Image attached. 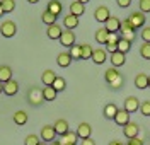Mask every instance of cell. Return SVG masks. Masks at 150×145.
Returning <instances> with one entry per match:
<instances>
[{
  "mask_svg": "<svg viewBox=\"0 0 150 145\" xmlns=\"http://www.w3.org/2000/svg\"><path fill=\"white\" fill-rule=\"evenodd\" d=\"M104 80H106V84L111 87L112 91H118V89H121L125 86V77H123V74L118 72V68H108L106 72H104Z\"/></svg>",
  "mask_w": 150,
  "mask_h": 145,
  "instance_id": "6da1fadb",
  "label": "cell"
},
{
  "mask_svg": "<svg viewBox=\"0 0 150 145\" xmlns=\"http://www.w3.org/2000/svg\"><path fill=\"white\" fill-rule=\"evenodd\" d=\"M28 103L31 106H39L41 103H45L43 89H39V87H31L28 91Z\"/></svg>",
  "mask_w": 150,
  "mask_h": 145,
  "instance_id": "7a4b0ae2",
  "label": "cell"
},
{
  "mask_svg": "<svg viewBox=\"0 0 150 145\" xmlns=\"http://www.w3.org/2000/svg\"><path fill=\"white\" fill-rule=\"evenodd\" d=\"M126 21L130 22L131 28L137 31V29H142L143 26H145V22H147V17H145V14H143V12H140V10H138V12H131L130 16H128V19H126Z\"/></svg>",
  "mask_w": 150,
  "mask_h": 145,
  "instance_id": "3957f363",
  "label": "cell"
},
{
  "mask_svg": "<svg viewBox=\"0 0 150 145\" xmlns=\"http://www.w3.org/2000/svg\"><path fill=\"white\" fill-rule=\"evenodd\" d=\"M0 34L4 36V38H14L16 34H17V26H16V22L14 21H4L2 24H0Z\"/></svg>",
  "mask_w": 150,
  "mask_h": 145,
  "instance_id": "277c9868",
  "label": "cell"
},
{
  "mask_svg": "<svg viewBox=\"0 0 150 145\" xmlns=\"http://www.w3.org/2000/svg\"><path fill=\"white\" fill-rule=\"evenodd\" d=\"M120 38H125L128 39V41H133V39L137 38V31L130 26V22L125 19L121 21V28H120Z\"/></svg>",
  "mask_w": 150,
  "mask_h": 145,
  "instance_id": "5b68a950",
  "label": "cell"
},
{
  "mask_svg": "<svg viewBox=\"0 0 150 145\" xmlns=\"http://www.w3.org/2000/svg\"><path fill=\"white\" fill-rule=\"evenodd\" d=\"M60 45L62 46H65V48H72L75 45V33H72L70 29H63V33H62V36H60Z\"/></svg>",
  "mask_w": 150,
  "mask_h": 145,
  "instance_id": "8992f818",
  "label": "cell"
},
{
  "mask_svg": "<svg viewBox=\"0 0 150 145\" xmlns=\"http://www.w3.org/2000/svg\"><path fill=\"white\" fill-rule=\"evenodd\" d=\"M138 133H140V125L135 123V121H130V123H126V125L123 126V135L126 137L128 140L138 137Z\"/></svg>",
  "mask_w": 150,
  "mask_h": 145,
  "instance_id": "52a82bcc",
  "label": "cell"
},
{
  "mask_svg": "<svg viewBox=\"0 0 150 145\" xmlns=\"http://www.w3.org/2000/svg\"><path fill=\"white\" fill-rule=\"evenodd\" d=\"M111 17V14H109V7H106V5H99L97 9L94 10V19L97 21V22H101V24H106V21Z\"/></svg>",
  "mask_w": 150,
  "mask_h": 145,
  "instance_id": "ba28073f",
  "label": "cell"
},
{
  "mask_svg": "<svg viewBox=\"0 0 150 145\" xmlns=\"http://www.w3.org/2000/svg\"><path fill=\"white\" fill-rule=\"evenodd\" d=\"M140 99H137L135 96H128L125 99V108L123 109H126L128 113H135V111H138L140 109Z\"/></svg>",
  "mask_w": 150,
  "mask_h": 145,
  "instance_id": "9c48e42d",
  "label": "cell"
},
{
  "mask_svg": "<svg viewBox=\"0 0 150 145\" xmlns=\"http://www.w3.org/2000/svg\"><path fill=\"white\" fill-rule=\"evenodd\" d=\"M112 121L116 123L118 126H125L126 123H130V113L126 111V109H118V113H116V116L112 118Z\"/></svg>",
  "mask_w": 150,
  "mask_h": 145,
  "instance_id": "30bf717a",
  "label": "cell"
},
{
  "mask_svg": "<svg viewBox=\"0 0 150 145\" xmlns=\"http://www.w3.org/2000/svg\"><path fill=\"white\" fill-rule=\"evenodd\" d=\"M104 28L108 29V33H120V28H121V19H120V17H114V16H111L109 19L106 21Z\"/></svg>",
  "mask_w": 150,
  "mask_h": 145,
  "instance_id": "8fae6325",
  "label": "cell"
},
{
  "mask_svg": "<svg viewBox=\"0 0 150 145\" xmlns=\"http://www.w3.org/2000/svg\"><path fill=\"white\" fill-rule=\"evenodd\" d=\"M109 62L112 63V67L118 68V67H123L125 63H126V55L121 53V51H114L109 55Z\"/></svg>",
  "mask_w": 150,
  "mask_h": 145,
  "instance_id": "7c38bea8",
  "label": "cell"
},
{
  "mask_svg": "<svg viewBox=\"0 0 150 145\" xmlns=\"http://www.w3.org/2000/svg\"><path fill=\"white\" fill-rule=\"evenodd\" d=\"M56 137V132H55V126L53 125H45L41 128V140L45 142H53Z\"/></svg>",
  "mask_w": 150,
  "mask_h": 145,
  "instance_id": "4fadbf2b",
  "label": "cell"
},
{
  "mask_svg": "<svg viewBox=\"0 0 150 145\" xmlns=\"http://www.w3.org/2000/svg\"><path fill=\"white\" fill-rule=\"evenodd\" d=\"M75 133H77V137H79V140L91 138V135H92V128H91V125H89V123H80Z\"/></svg>",
  "mask_w": 150,
  "mask_h": 145,
  "instance_id": "5bb4252c",
  "label": "cell"
},
{
  "mask_svg": "<svg viewBox=\"0 0 150 145\" xmlns=\"http://www.w3.org/2000/svg\"><path fill=\"white\" fill-rule=\"evenodd\" d=\"M91 60H92L96 65H103L104 62L108 60V51H106V50H103V48H96Z\"/></svg>",
  "mask_w": 150,
  "mask_h": 145,
  "instance_id": "9a60e30c",
  "label": "cell"
},
{
  "mask_svg": "<svg viewBox=\"0 0 150 145\" xmlns=\"http://www.w3.org/2000/svg\"><path fill=\"white\" fill-rule=\"evenodd\" d=\"M17 92H19V84L14 79H10V80H7L4 84V94L5 96H16Z\"/></svg>",
  "mask_w": 150,
  "mask_h": 145,
  "instance_id": "2e32d148",
  "label": "cell"
},
{
  "mask_svg": "<svg viewBox=\"0 0 150 145\" xmlns=\"http://www.w3.org/2000/svg\"><path fill=\"white\" fill-rule=\"evenodd\" d=\"M62 33H63V28L60 24H56V22L51 24V26H48V29H46V34L50 39H60Z\"/></svg>",
  "mask_w": 150,
  "mask_h": 145,
  "instance_id": "e0dca14e",
  "label": "cell"
},
{
  "mask_svg": "<svg viewBox=\"0 0 150 145\" xmlns=\"http://www.w3.org/2000/svg\"><path fill=\"white\" fill-rule=\"evenodd\" d=\"M56 77H58V75H56L55 72L48 68V70H45V72L41 74V82H43V86H50V87H51L53 84H55Z\"/></svg>",
  "mask_w": 150,
  "mask_h": 145,
  "instance_id": "ac0fdd59",
  "label": "cell"
},
{
  "mask_svg": "<svg viewBox=\"0 0 150 145\" xmlns=\"http://www.w3.org/2000/svg\"><path fill=\"white\" fill-rule=\"evenodd\" d=\"M74 60H72V57H70V53L68 51H62L58 57H56V63H58V67L62 68H67L70 67V63H72Z\"/></svg>",
  "mask_w": 150,
  "mask_h": 145,
  "instance_id": "d6986e66",
  "label": "cell"
},
{
  "mask_svg": "<svg viewBox=\"0 0 150 145\" xmlns=\"http://www.w3.org/2000/svg\"><path fill=\"white\" fill-rule=\"evenodd\" d=\"M77 26H79V17H77V16H74V14H67L65 17H63V28L65 29L74 31Z\"/></svg>",
  "mask_w": 150,
  "mask_h": 145,
  "instance_id": "ffe728a7",
  "label": "cell"
},
{
  "mask_svg": "<svg viewBox=\"0 0 150 145\" xmlns=\"http://www.w3.org/2000/svg\"><path fill=\"white\" fill-rule=\"evenodd\" d=\"M55 132H56V135H65L67 132H68V128H70V126H68V121H67V120H63V118H60V120H56L55 121Z\"/></svg>",
  "mask_w": 150,
  "mask_h": 145,
  "instance_id": "44dd1931",
  "label": "cell"
},
{
  "mask_svg": "<svg viewBox=\"0 0 150 145\" xmlns=\"http://www.w3.org/2000/svg\"><path fill=\"white\" fill-rule=\"evenodd\" d=\"M46 10H50L51 14H55L56 17H58V16L63 12V5H62V2H60V0H50V2H48Z\"/></svg>",
  "mask_w": 150,
  "mask_h": 145,
  "instance_id": "7402d4cb",
  "label": "cell"
},
{
  "mask_svg": "<svg viewBox=\"0 0 150 145\" xmlns=\"http://www.w3.org/2000/svg\"><path fill=\"white\" fill-rule=\"evenodd\" d=\"M63 145H77V142H79V137H77V133L75 132H67L65 135H62V140H60Z\"/></svg>",
  "mask_w": 150,
  "mask_h": 145,
  "instance_id": "603a6c76",
  "label": "cell"
},
{
  "mask_svg": "<svg viewBox=\"0 0 150 145\" xmlns=\"http://www.w3.org/2000/svg\"><path fill=\"white\" fill-rule=\"evenodd\" d=\"M135 87L137 89H147L149 87V75L147 74H137V77H135Z\"/></svg>",
  "mask_w": 150,
  "mask_h": 145,
  "instance_id": "cb8c5ba5",
  "label": "cell"
},
{
  "mask_svg": "<svg viewBox=\"0 0 150 145\" xmlns=\"http://www.w3.org/2000/svg\"><path fill=\"white\" fill-rule=\"evenodd\" d=\"M84 12H85V5L84 4H80L79 0H75V2L70 4V14H74V16H77V17H80Z\"/></svg>",
  "mask_w": 150,
  "mask_h": 145,
  "instance_id": "d4e9b609",
  "label": "cell"
},
{
  "mask_svg": "<svg viewBox=\"0 0 150 145\" xmlns=\"http://www.w3.org/2000/svg\"><path fill=\"white\" fill-rule=\"evenodd\" d=\"M108 36H109V33H108L106 28H99L96 31V34H94V38H96V41H97L99 45H106V43H108Z\"/></svg>",
  "mask_w": 150,
  "mask_h": 145,
  "instance_id": "484cf974",
  "label": "cell"
},
{
  "mask_svg": "<svg viewBox=\"0 0 150 145\" xmlns=\"http://www.w3.org/2000/svg\"><path fill=\"white\" fill-rule=\"evenodd\" d=\"M116 113H118V108H116V104H112V103H109V104H106L103 109V115L106 120H112L114 116H116Z\"/></svg>",
  "mask_w": 150,
  "mask_h": 145,
  "instance_id": "4316f807",
  "label": "cell"
},
{
  "mask_svg": "<svg viewBox=\"0 0 150 145\" xmlns=\"http://www.w3.org/2000/svg\"><path fill=\"white\" fill-rule=\"evenodd\" d=\"M10 79H12V68L9 65H0V82L5 84Z\"/></svg>",
  "mask_w": 150,
  "mask_h": 145,
  "instance_id": "83f0119b",
  "label": "cell"
},
{
  "mask_svg": "<svg viewBox=\"0 0 150 145\" xmlns=\"http://www.w3.org/2000/svg\"><path fill=\"white\" fill-rule=\"evenodd\" d=\"M28 120H29V116L26 111H16L14 113V123L19 126H24L26 123H28Z\"/></svg>",
  "mask_w": 150,
  "mask_h": 145,
  "instance_id": "f1b7e54d",
  "label": "cell"
},
{
  "mask_svg": "<svg viewBox=\"0 0 150 145\" xmlns=\"http://www.w3.org/2000/svg\"><path fill=\"white\" fill-rule=\"evenodd\" d=\"M56 94H58V92H56L53 87H50V86L43 87V97H45V101H48V103H50V101H55Z\"/></svg>",
  "mask_w": 150,
  "mask_h": 145,
  "instance_id": "f546056e",
  "label": "cell"
},
{
  "mask_svg": "<svg viewBox=\"0 0 150 145\" xmlns=\"http://www.w3.org/2000/svg\"><path fill=\"white\" fill-rule=\"evenodd\" d=\"M80 51H82V60H91L92 53H94V48L91 45L84 43V45H80Z\"/></svg>",
  "mask_w": 150,
  "mask_h": 145,
  "instance_id": "4dcf8cb0",
  "label": "cell"
},
{
  "mask_svg": "<svg viewBox=\"0 0 150 145\" xmlns=\"http://www.w3.org/2000/svg\"><path fill=\"white\" fill-rule=\"evenodd\" d=\"M41 21H43L46 26H51V24H55L56 22V16L55 14H51L50 10H45V12L41 14Z\"/></svg>",
  "mask_w": 150,
  "mask_h": 145,
  "instance_id": "1f68e13d",
  "label": "cell"
},
{
  "mask_svg": "<svg viewBox=\"0 0 150 145\" xmlns=\"http://www.w3.org/2000/svg\"><path fill=\"white\" fill-rule=\"evenodd\" d=\"M131 50V41H128V39L125 38H120V41H118V51H121V53H128Z\"/></svg>",
  "mask_w": 150,
  "mask_h": 145,
  "instance_id": "d6a6232c",
  "label": "cell"
},
{
  "mask_svg": "<svg viewBox=\"0 0 150 145\" xmlns=\"http://www.w3.org/2000/svg\"><path fill=\"white\" fill-rule=\"evenodd\" d=\"M2 2V9L5 14H10V12H14L16 9V0H0Z\"/></svg>",
  "mask_w": 150,
  "mask_h": 145,
  "instance_id": "836d02e7",
  "label": "cell"
},
{
  "mask_svg": "<svg viewBox=\"0 0 150 145\" xmlns=\"http://www.w3.org/2000/svg\"><path fill=\"white\" fill-rule=\"evenodd\" d=\"M68 53L72 60H82V51H80V45H74L72 48H68Z\"/></svg>",
  "mask_w": 150,
  "mask_h": 145,
  "instance_id": "e575fe53",
  "label": "cell"
},
{
  "mask_svg": "<svg viewBox=\"0 0 150 145\" xmlns=\"http://www.w3.org/2000/svg\"><path fill=\"white\" fill-rule=\"evenodd\" d=\"M51 87L55 89L56 92H62V91H65V87H67V82H65V79H63V77H56L55 84H53Z\"/></svg>",
  "mask_w": 150,
  "mask_h": 145,
  "instance_id": "d590c367",
  "label": "cell"
},
{
  "mask_svg": "<svg viewBox=\"0 0 150 145\" xmlns=\"http://www.w3.org/2000/svg\"><path fill=\"white\" fill-rule=\"evenodd\" d=\"M140 57L145 60H150V43H143L140 46Z\"/></svg>",
  "mask_w": 150,
  "mask_h": 145,
  "instance_id": "8d00e7d4",
  "label": "cell"
},
{
  "mask_svg": "<svg viewBox=\"0 0 150 145\" xmlns=\"http://www.w3.org/2000/svg\"><path fill=\"white\" fill-rule=\"evenodd\" d=\"M39 144H41V140H39L38 135H28L26 140H24V145H39Z\"/></svg>",
  "mask_w": 150,
  "mask_h": 145,
  "instance_id": "74e56055",
  "label": "cell"
},
{
  "mask_svg": "<svg viewBox=\"0 0 150 145\" xmlns=\"http://www.w3.org/2000/svg\"><path fill=\"white\" fill-rule=\"evenodd\" d=\"M143 43H150V26H143L142 28V33H140Z\"/></svg>",
  "mask_w": 150,
  "mask_h": 145,
  "instance_id": "f35d334b",
  "label": "cell"
},
{
  "mask_svg": "<svg viewBox=\"0 0 150 145\" xmlns=\"http://www.w3.org/2000/svg\"><path fill=\"white\" fill-rule=\"evenodd\" d=\"M140 113L143 116H150V101H143L140 104Z\"/></svg>",
  "mask_w": 150,
  "mask_h": 145,
  "instance_id": "ab89813d",
  "label": "cell"
},
{
  "mask_svg": "<svg viewBox=\"0 0 150 145\" xmlns=\"http://www.w3.org/2000/svg\"><path fill=\"white\" fill-rule=\"evenodd\" d=\"M138 7H140V12H143V14L150 12V0H140Z\"/></svg>",
  "mask_w": 150,
  "mask_h": 145,
  "instance_id": "60d3db41",
  "label": "cell"
},
{
  "mask_svg": "<svg viewBox=\"0 0 150 145\" xmlns=\"http://www.w3.org/2000/svg\"><path fill=\"white\" fill-rule=\"evenodd\" d=\"M106 51H109V55L118 51V43H106Z\"/></svg>",
  "mask_w": 150,
  "mask_h": 145,
  "instance_id": "b9f144b4",
  "label": "cell"
},
{
  "mask_svg": "<svg viewBox=\"0 0 150 145\" xmlns=\"http://www.w3.org/2000/svg\"><path fill=\"white\" fill-rule=\"evenodd\" d=\"M118 41H120V34H118V33H109L108 43H118Z\"/></svg>",
  "mask_w": 150,
  "mask_h": 145,
  "instance_id": "7bdbcfd3",
  "label": "cell"
},
{
  "mask_svg": "<svg viewBox=\"0 0 150 145\" xmlns=\"http://www.w3.org/2000/svg\"><path fill=\"white\" fill-rule=\"evenodd\" d=\"M116 4H118L121 9H128L131 5V0H116Z\"/></svg>",
  "mask_w": 150,
  "mask_h": 145,
  "instance_id": "ee69618b",
  "label": "cell"
},
{
  "mask_svg": "<svg viewBox=\"0 0 150 145\" xmlns=\"http://www.w3.org/2000/svg\"><path fill=\"white\" fill-rule=\"evenodd\" d=\"M126 145H143V140H142L140 137H135V138H130V142Z\"/></svg>",
  "mask_w": 150,
  "mask_h": 145,
  "instance_id": "f6af8a7d",
  "label": "cell"
},
{
  "mask_svg": "<svg viewBox=\"0 0 150 145\" xmlns=\"http://www.w3.org/2000/svg\"><path fill=\"white\" fill-rule=\"evenodd\" d=\"M80 145H96L92 138H84V140H80Z\"/></svg>",
  "mask_w": 150,
  "mask_h": 145,
  "instance_id": "bcb514c9",
  "label": "cell"
},
{
  "mask_svg": "<svg viewBox=\"0 0 150 145\" xmlns=\"http://www.w3.org/2000/svg\"><path fill=\"white\" fill-rule=\"evenodd\" d=\"M109 145H123V142H120V140H112V142H109Z\"/></svg>",
  "mask_w": 150,
  "mask_h": 145,
  "instance_id": "7dc6e473",
  "label": "cell"
},
{
  "mask_svg": "<svg viewBox=\"0 0 150 145\" xmlns=\"http://www.w3.org/2000/svg\"><path fill=\"white\" fill-rule=\"evenodd\" d=\"M4 14H5V12H4V9H2V2H0V17H2Z\"/></svg>",
  "mask_w": 150,
  "mask_h": 145,
  "instance_id": "c3c4849f",
  "label": "cell"
},
{
  "mask_svg": "<svg viewBox=\"0 0 150 145\" xmlns=\"http://www.w3.org/2000/svg\"><path fill=\"white\" fill-rule=\"evenodd\" d=\"M79 2H80V4H84V5H85V4H89L91 0H79Z\"/></svg>",
  "mask_w": 150,
  "mask_h": 145,
  "instance_id": "681fc988",
  "label": "cell"
},
{
  "mask_svg": "<svg viewBox=\"0 0 150 145\" xmlns=\"http://www.w3.org/2000/svg\"><path fill=\"white\" fill-rule=\"evenodd\" d=\"M50 145H63V144H62V142H51Z\"/></svg>",
  "mask_w": 150,
  "mask_h": 145,
  "instance_id": "f907efd6",
  "label": "cell"
},
{
  "mask_svg": "<svg viewBox=\"0 0 150 145\" xmlns=\"http://www.w3.org/2000/svg\"><path fill=\"white\" fill-rule=\"evenodd\" d=\"M39 0H28V4H38Z\"/></svg>",
  "mask_w": 150,
  "mask_h": 145,
  "instance_id": "816d5d0a",
  "label": "cell"
},
{
  "mask_svg": "<svg viewBox=\"0 0 150 145\" xmlns=\"http://www.w3.org/2000/svg\"><path fill=\"white\" fill-rule=\"evenodd\" d=\"M2 92H4V84L0 82V94H2Z\"/></svg>",
  "mask_w": 150,
  "mask_h": 145,
  "instance_id": "f5cc1de1",
  "label": "cell"
},
{
  "mask_svg": "<svg viewBox=\"0 0 150 145\" xmlns=\"http://www.w3.org/2000/svg\"><path fill=\"white\" fill-rule=\"evenodd\" d=\"M149 87H150V75H149Z\"/></svg>",
  "mask_w": 150,
  "mask_h": 145,
  "instance_id": "db71d44e",
  "label": "cell"
},
{
  "mask_svg": "<svg viewBox=\"0 0 150 145\" xmlns=\"http://www.w3.org/2000/svg\"><path fill=\"white\" fill-rule=\"evenodd\" d=\"M39 145H46V144H45V142H41V144H39Z\"/></svg>",
  "mask_w": 150,
  "mask_h": 145,
  "instance_id": "11a10c76",
  "label": "cell"
}]
</instances>
